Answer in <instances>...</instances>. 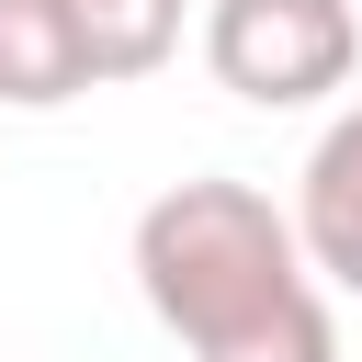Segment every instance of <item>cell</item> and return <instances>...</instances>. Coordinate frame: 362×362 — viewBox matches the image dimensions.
Returning <instances> with one entry per match:
<instances>
[{
	"label": "cell",
	"mask_w": 362,
	"mask_h": 362,
	"mask_svg": "<svg viewBox=\"0 0 362 362\" xmlns=\"http://www.w3.org/2000/svg\"><path fill=\"white\" fill-rule=\"evenodd\" d=\"M136 294L170 339L226 351L238 328H260L272 305L305 294V249H294V215L249 181H170L147 215H136Z\"/></svg>",
	"instance_id": "6da1fadb"
},
{
	"label": "cell",
	"mask_w": 362,
	"mask_h": 362,
	"mask_svg": "<svg viewBox=\"0 0 362 362\" xmlns=\"http://www.w3.org/2000/svg\"><path fill=\"white\" fill-rule=\"evenodd\" d=\"M362 11L351 0H204V68L249 113H305L351 79Z\"/></svg>",
	"instance_id": "7a4b0ae2"
},
{
	"label": "cell",
	"mask_w": 362,
	"mask_h": 362,
	"mask_svg": "<svg viewBox=\"0 0 362 362\" xmlns=\"http://www.w3.org/2000/svg\"><path fill=\"white\" fill-rule=\"evenodd\" d=\"M294 249H305V283L362 294V102L328 113V136L305 147V181H294Z\"/></svg>",
	"instance_id": "3957f363"
},
{
	"label": "cell",
	"mask_w": 362,
	"mask_h": 362,
	"mask_svg": "<svg viewBox=\"0 0 362 362\" xmlns=\"http://www.w3.org/2000/svg\"><path fill=\"white\" fill-rule=\"evenodd\" d=\"M79 90H90V68L68 34V0H0V113H57Z\"/></svg>",
	"instance_id": "277c9868"
},
{
	"label": "cell",
	"mask_w": 362,
	"mask_h": 362,
	"mask_svg": "<svg viewBox=\"0 0 362 362\" xmlns=\"http://www.w3.org/2000/svg\"><path fill=\"white\" fill-rule=\"evenodd\" d=\"M181 23H192V0H68V34H79L90 90L102 79H158L181 57Z\"/></svg>",
	"instance_id": "5b68a950"
},
{
	"label": "cell",
	"mask_w": 362,
	"mask_h": 362,
	"mask_svg": "<svg viewBox=\"0 0 362 362\" xmlns=\"http://www.w3.org/2000/svg\"><path fill=\"white\" fill-rule=\"evenodd\" d=\"M204 362H339V317H328V294L305 283L294 305H272L260 328H238V339L204 351Z\"/></svg>",
	"instance_id": "8992f818"
}]
</instances>
